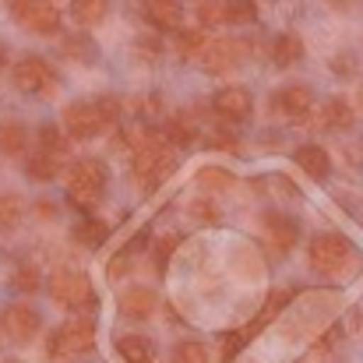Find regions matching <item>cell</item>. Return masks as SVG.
<instances>
[{
  "instance_id": "1",
  "label": "cell",
  "mask_w": 363,
  "mask_h": 363,
  "mask_svg": "<svg viewBox=\"0 0 363 363\" xmlns=\"http://www.w3.org/2000/svg\"><path fill=\"white\" fill-rule=\"evenodd\" d=\"M130 166H134L138 187L141 191H155L177 169V152L166 141V134H155L148 127H138L130 134Z\"/></svg>"
},
{
  "instance_id": "2",
  "label": "cell",
  "mask_w": 363,
  "mask_h": 363,
  "mask_svg": "<svg viewBox=\"0 0 363 363\" xmlns=\"http://www.w3.org/2000/svg\"><path fill=\"white\" fill-rule=\"evenodd\" d=\"M307 257H311V268L318 275H328V279H346L360 268V254L357 247L339 237V233H321L314 237L311 247H307Z\"/></svg>"
},
{
  "instance_id": "3",
  "label": "cell",
  "mask_w": 363,
  "mask_h": 363,
  "mask_svg": "<svg viewBox=\"0 0 363 363\" xmlns=\"http://www.w3.org/2000/svg\"><path fill=\"white\" fill-rule=\"evenodd\" d=\"M121 110L123 106H121V99H117V96H103V99H96V103L78 99V103H71V106L64 110V127H67V134H71V138L89 141V138H96L103 127L117 123Z\"/></svg>"
},
{
  "instance_id": "4",
  "label": "cell",
  "mask_w": 363,
  "mask_h": 363,
  "mask_svg": "<svg viewBox=\"0 0 363 363\" xmlns=\"http://www.w3.org/2000/svg\"><path fill=\"white\" fill-rule=\"evenodd\" d=\"M106 162L103 159H78L67 177H64V187H67V198L71 205L78 208H96L106 194Z\"/></svg>"
},
{
  "instance_id": "5",
  "label": "cell",
  "mask_w": 363,
  "mask_h": 363,
  "mask_svg": "<svg viewBox=\"0 0 363 363\" xmlns=\"http://www.w3.org/2000/svg\"><path fill=\"white\" fill-rule=\"evenodd\" d=\"M67 152H71V145H67V138L60 134V127H53V123H46V127H39V134H35V152H32V159H28V177L32 180H53L57 173H60V166L67 162Z\"/></svg>"
},
{
  "instance_id": "6",
  "label": "cell",
  "mask_w": 363,
  "mask_h": 363,
  "mask_svg": "<svg viewBox=\"0 0 363 363\" xmlns=\"http://www.w3.org/2000/svg\"><path fill=\"white\" fill-rule=\"evenodd\" d=\"M96 346V318L92 314H78L71 321H64L53 335H50V360H67V357H82Z\"/></svg>"
},
{
  "instance_id": "7",
  "label": "cell",
  "mask_w": 363,
  "mask_h": 363,
  "mask_svg": "<svg viewBox=\"0 0 363 363\" xmlns=\"http://www.w3.org/2000/svg\"><path fill=\"white\" fill-rule=\"evenodd\" d=\"M11 78H14V89L25 92V96H53V89H57V82H60L57 71H53V64H50L46 57H35V53L21 57V60L14 64Z\"/></svg>"
},
{
  "instance_id": "8",
  "label": "cell",
  "mask_w": 363,
  "mask_h": 363,
  "mask_svg": "<svg viewBox=\"0 0 363 363\" xmlns=\"http://www.w3.org/2000/svg\"><path fill=\"white\" fill-rule=\"evenodd\" d=\"M50 293L60 307L67 311H92L96 307V289L89 282V275L74 272V268H60L53 279H50Z\"/></svg>"
},
{
  "instance_id": "9",
  "label": "cell",
  "mask_w": 363,
  "mask_h": 363,
  "mask_svg": "<svg viewBox=\"0 0 363 363\" xmlns=\"http://www.w3.org/2000/svg\"><path fill=\"white\" fill-rule=\"evenodd\" d=\"M247 57H250V43L240 39V35H226V39H212L198 60H201L208 71H216V74H219V71L240 67Z\"/></svg>"
},
{
  "instance_id": "10",
  "label": "cell",
  "mask_w": 363,
  "mask_h": 363,
  "mask_svg": "<svg viewBox=\"0 0 363 363\" xmlns=\"http://www.w3.org/2000/svg\"><path fill=\"white\" fill-rule=\"evenodd\" d=\"M11 14H14V21H18L25 32H35V35H53V32L60 28V7H53V4L18 0V4L11 7Z\"/></svg>"
},
{
  "instance_id": "11",
  "label": "cell",
  "mask_w": 363,
  "mask_h": 363,
  "mask_svg": "<svg viewBox=\"0 0 363 363\" xmlns=\"http://www.w3.org/2000/svg\"><path fill=\"white\" fill-rule=\"evenodd\" d=\"M272 106H275L279 117H286V121H293V123H303L307 117H311L314 96H311L307 85H282V89L275 92Z\"/></svg>"
},
{
  "instance_id": "12",
  "label": "cell",
  "mask_w": 363,
  "mask_h": 363,
  "mask_svg": "<svg viewBox=\"0 0 363 363\" xmlns=\"http://www.w3.org/2000/svg\"><path fill=\"white\" fill-rule=\"evenodd\" d=\"M212 110H216V117H223V121L240 123L250 117L254 99H250V92H247L243 85H226V89H219V92L212 96Z\"/></svg>"
},
{
  "instance_id": "13",
  "label": "cell",
  "mask_w": 363,
  "mask_h": 363,
  "mask_svg": "<svg viewBox=\"0 0 363 363\" xmlns=\"http://www.w3.org/2000/svg\"><path fill=\"white\" fill-rule=\"evenodd\" d=\"M194 14H198V21H201L205 28H212V25H230V21H254V18H257V11L247 7V4H198Z\"/></svg>"
},
{
  "instance_id": "14",
  "label": "cell",
  "mask_w": 363,
  "mask_h": 363,
  "mask_svg": "<svg viewBox=\"0 0 363 363\" xmlns=\"http://www.w3.org/2000/svg\"><path fill=\"white\" fill-rule=\"evenodd\" d=\"M264 237H268L272 254H289L296 247V240H300V230H296L293 219H286L279 212H268L264 216Z\"/></svg>"
},
{
  "instance_id": "15",
  "label": "cell",
  "mask_w": 363,
  "mask_h": 363,
  "mask_svg": "<svg viewBox=\"0 0 363 363\" xmlns=\"http://www.w3.org/2000/svg\"><path fill=\"white\" fill-rule=\"evenodd\" d=\"M39 314L28 307V303H14L4 311V332L14 339V342H28L35 332H39Z\"/></svg>"
},
{
  "instance_id": "16",
  "label": "cell",
  "mask_w": 363,
  "mask_h": 363,
  "mask_svg": "<svg viewBox=\"0 0 363 363\" xmlns=\"http://www.w3.org/2000/svg\"><path fill=\"white\" fill-rule=\"evenodd\" d=\"M155 289L152 286H127L121 296V314L127 321H145V318H152V311H155Z\"/></svg>"
},
{
  "instance_id": "17",
  "label": "cell",
  "mask_w": 363,
  "mask_h": 363,
  "mask_svg": "<svg viewBox=\"0 0 363 363\" xmlns=\"http://www.w3.org/2000/svg\"><path fill=\"white\" fill-rule=\"evenodd\" d=\"M293 159H296V166H300L307 177H314V180H325V177L332 173V159H328V152H325L321 145H300Z\"/></svg>"
},
{
  "instance_id": "18",
  "label": "cell",
  "mask_w": 363,
  "mask_h": 363,
  "mask_svg": "<svg viewBox=\"0 0 363 363\" xmlns=\"http://www.w3.org/2000/svg\"><path fill=\"white\" fill-rule=\"evenodd\" d=\"M353 123V106L346 99H328L318 113V127L321 130H346Z\"/></svg>"
},
{
  "instance_id": "19",
  "label": "cell",
  "mask_w": 363,
  "mask_h": 363,
  "mask_svg": "<svg viewBox=\"0 0 363 363\" xmlns=\"http://www.w3.org/2000/svg\"><path fill=\"white\" fill-rule=\"evenodd\" d=\"M117 353L127 363H152L155 360V342L145 335H121L117 339Z\"/></svg>"
},
{
  "instance_id": "20",
  "label": "cell",
  "mask_w": 363,
  "mask_h": 363,
  "mask_svg": "<svg viewBox=\"0 0 363 363\" xmlns=\"http://www.w3.org/2000/svg\"><path fill=\"white\" fill-rule=\"evenodd\" d=\"M145 18H148L155 28H162V32H173V28H180V18H184V11H180L177 4H169V0H155V4H145Z\"/></svg>"
},
{
  "instance_id": "21",
  "label": "cell",
  "mask_w": 363,
  "mask_h": 363,
  "mask_svg": "<svg viewBox=\"0 0 363 363\" xmlns=\"http://www.w3.org/2000/svg\"><path fill=\"white\" fill-rule=\"evenodd\" d=\"M28 148V130L18 121H0V155H21Z\"/></svg>"
},
{
  "instance_id": "22",
  "label": "cell",
  "mask_w": 363,
  "mask_h": 363,
  "mask_svg": "<svg viewBox=\"0 0 363 363\" xmlns=\"http://www.w3.org/2000/svg\"><path fill=\"white\" fill-rule=\"evenodd\" d=\"M272 57H275V64H279V67L296 64V60L303 57V43H300V35H293V32L279 35V39H275V46H272Z\"/></svg>"
},
{
  "instance_id": "23",
  "label": "cell",
  "mask_w": 363,
  "mask_h": 363,
  "mask_svg": "<svg viewBox=\"0 0 363 363\" xmlns=\"http://www.w3.org/2000/svg\"><path fill=\"white\" fill-rule=\"evenodd\" d=\"M194 138H198V127L191 121V113H177L169 121V127H166V141L169 145H191Z\"/></svg>"
},
{
  "instance_id": "24",
  "label": "cell",
  "mask_w": 363,
  "mask_h": 363,
  "mask_svg": "<svg viewBox=\"0 0 363 363\" xmlns=\"http://www.w3.org/2000/svg\"><path fill=\"white\" fill-rule=\"evenodd\" d=\"M106 4L103 0H78L74 7H71V14H74V21L78 25H99L103 18H106Z\"/></svg>"
},
{
  "instance_id": "25",
  "label": "cell",
  "mask_w": 363,
  "mask_h": 363,
  "mask_svg": "<svg viewBox=\"0 0 363 363\" xmlns=\"http://www.w3.org/2000/svg\"><path fill=\"white\" fill-rule=\"evenodd\" d=\"M293 293H296V289H272L268 300H264V307H261V318L254 321V328H261V325H268L272 318H279V311L293 300Z\"/></svg>"
},
{
  "instance_id": "26",
  "label": "cell",
  "mask_w": 363,
  "mask_h": 363,
  "mask_svg": "<svg viewBox=\"0 0 363 363\" xmlns=\"http://www.w3.org/2000/svg\"><path fill=\"white\" fill-rule=\"evenodd\" d=\"M208 43H212V39H208L201 28H184V32H180V39H177V50H180L184 57H201Z\"/></svg>"
},
{
  "instance_id": "27",
  "label": "cell",
  "mask_w": 363,
  "mask_h": 363,
  "mask_svg": "<svg viewBox=\"0 0 363 363\" xmlns=\"http://www.w3.org/2000/svg\"><path fill=\"white\" fill-rule=\"evenodd\" d=\"M106 237H110V230H106V223H99V219H89V223H82V226L74 230V240L82 243V247H99Z\"/></svg>"
},
{
  "instance_id": "28",
  "label": "cell",
  "mask_w": 363,
  "mask_h": 363,
  "mask_svg": "<svg viewBox=\"0 0 363 363\" xmlns=\"http://www.w3.org/2000/svg\"><path fill=\"white\" fill-rule=\"evenodd\" d=\"M21 212H25L21 198L18 194H4L0 198V230H14L21 223Z\"/></svg>"
},
{
  "instance_id": "29",
  "label": "cell",
  "mask_w": 363,
  "mask_h": 363,
  "mask_svg": "<svg viewBox=\"0 0 363 363\" xmlns=\"http://www.w3.org/2000/svg\"><path fill=\"white\" fill-rule=\"evenodd\" d=\"M173 363H208L205 342H198V339H184V342L173 350Z\"/></svg>"
},
{
  "instance_id": "30",
  "label": "cell",
  "mask_w": 363,
  "mask_h": 363,
  "mask_svg": "<svg viewBox=\"0 0 363 363\" xmlns=\"http://www.w3.org/2000/svg\"><path fill=\"white\" fill-rule=\"evenodd\" d=\"M201 187H216V191H226V187H233V173H226V169H219V166H208V169H201Z\"/></svg>"
},
{
  "instance_id": "31",
  "label": "cell",
  "mask_w": 363,
  "mask_h": 363,
  "mask_svg": "<svg viewBox=\"0 0 363 363\" xmlns=\"http://www.w3.org/2000/svg\"><path fill=\"white\" fill-rule=\"evenodd\" d=\"M14 286H18L21 293H35V289H39V272L28 268V264H21V268L14 272Z\"/></svg>"
},
{
  "instance_id": "32",
  "label": "cell",
  "mask_w": 363,
  "mask_h": 363,
  "mask_svg": "<svg viewBox=\"0 0 363 363\" xmlns=\"http://www.w3.org/2000/svg\"><path fill=\"white\" fill-rule=\"evenodd\" d=\"M177 250V237H166V240H159L155 247V264H159V272H166V261H169V254Z\"/></svg>"
},
{
  "instance_id": "33",
  "label": "cell",
  "mask_w": 363,
  "mask_h": 363,
  "mask_svg": "<svg viewBox=\"0 0 363 363\" xmlns=\"http://www.w3.org/2000/svg\"><path fill=\"white\" fill-rule=\"evenodd\" d=\"M191 216H194V219H201V223H219V212H216L208 201H198V205L191 208Z\"/></svg>"
},
{
  "instance_id": "34",
  "label": "cell",
  "mask_w": 363,
  "mask_h": 363,
  "mask_svg": "<svg viewBox=\"0 0 363 363\" xmlns=\"http://www.w3.org/2000/svg\"><path fill=\"white\" fill-rule=\"evenodd\" d=\"M240 339H243V335H226V339H223V342H226V346H223V357H226V360H230V357H237Z\"/></svg>"
},
{
  "instance_id": "35",
  "label": "cell",
  "mask_w": 363,
  "mask_h": 363,
  "mask_svg": "<svg viewBox=\"0 0 363 363\" xmlns=\"http://www.w3.org/2000/svg\"><path fill=\"white\" fill-rule=\"evenodd\" d=\"M216 148H226V152L233 148L237 152V138L233 134H216Z\"/></svg>"
},
{
  "instance_id": "36",
  "label": "cell",
  "mask_w": 363,
  "mask_h": 363,
  "mask_svg": "<svg viewBox=\"0 0 363 363\" xmlns=\"http://www.w3.org/2000/svg\"><path fill=\"white\" fill-rule=\"evenodd\" d=\"M360 110H363V92H360Z\"/></svg>"
},
{
  "instance_id": "37",
  "label": "cell",
  "mask_w": 363,
  "mask_h": 363,
  "mask_svg": "<svg viewBox=\"0 0 363 363\" xmlns=\"http://www.w3.org/2000/svg\"><path fill=\"white\" fill-rule=\"evenodd\" d=\"M0 64H4V50H0Z\"/></svg>"
}]
</instances>
